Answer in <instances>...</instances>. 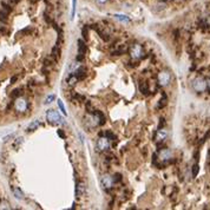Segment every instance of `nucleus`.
<instances>
[{
	"label": "nucleus",
	"instance_id": "27",
	"mask_svg": "<svg viewBox=\"0 0 210 210\" xmlns=\"http://www.w3.org/2000/svg\"><path fill=\"white\" fill-rule=\"evenodd\" d=\"M97 1H98V2H105L106 0H97Z\"/></svg>",
	"mask_w": 210,
	"mask_h": 210
},
{
	"label": "nucleus",
	"instance_id": "16",
	"mask_svg": "<svg viewBox=\"0 0 210 210\" xmlns=\"http://www.w3.org/2000/svg\"><path fill=\"white\" fill-rule=\"evenodd\" d=\"M77 81H79L78 80V78H77L73 73H71L70 76H69V78H67V84L70 85V86H73V85H76L77 84Z\"/></svg>",
	"mask_w": 210,
	"mask_h": 210
},
{
	"label": "nucleus",
	"instance_id": "4",
	"mask_svg": "<svg viewBox=\"0 0 210 210\" xmlns=\"http://www.w3.org/2000/svg\"><path fill=\"white\" fill-rule=\"evenodd\" d=\"M170 80H171V75H170L168 71H162V72L158 75V83H159L162 86L169 85Z\"/></svg>",
	"mask_w": 210,
	"mask_h": 210
},
{
	"label": "nucleus",
	"instance_id": "3",
	"mask_svg": "<svg viewBox=\"0 0 210 210\" xmlns=\"http://www.w3.org/2000/svg\"><path fill=\"white\" fill-rule=\"evenodd\" d=\"M28 108V104L27 102L24 99V98H17V100L14 102V109L16 111L18 112H25Z\"/></svg>",
	"mask_w": 210,
	"mask_h": 210
},
{
	"label": "nucleus",
	"instance_id": "21",
	"mask_svg": "<svg viewBox=\"0 0 210 210\" xmlns=\"http://www.w3.org/2000/svg\"><path fill=\"white\" fill-rule=\"evenodd\" d=\"M198 170H200L198 164H197V163H196V164H194V167H192V177H196V176H197Z\"/></svg>",
	"mask_w": 210,
	"mask_h": 210
},
{
	"label": "nucleus",
	"instance_id": "12",
	"mask_svg": "<svg viewBox=\"0 0 210 210\" xmlns=\"http://www.w3.org/2000/svg\"><path fill=\"white\" fill-rule=\"evenodd\" d=\"M138 87H139V91H140L143 95H145V96L149 95L150 89H149V85H148V83H146V81H139Z\"/></svg>",
	"mask_w": 210,
	"mask_h": 210
},
{
	"label": "nucleus",
	"instance_id": "26",
	"mask_svg": "<svg viewBox=\"0 0 210 210\" xmlns=\"http://www.w3.org/2000/svg\"><path fill=\"white\" fill-rule=\"evenodd\" d=\"M17 78H18V77H17V76L12 77V79H11V84H13V83H14V81L17 80Z\"/></svg>",
	"mask_w": 210,
	"mask_h": 210
},
{
	"label": "nucleus",
	"instance_id": "17",
	"mask_svg": "<svg viewBox=\"0 0 210 210\" xmlns=\"http://www.w3.org/2000/svg\"><path fill=\"white\" fill-rule=\"evenodd\" d=\"M39 125H40V122H39V120H34V122H32V123L28 125L27 131H34V130L38 128Z\"/></svg>",
	"mask_w": 210,
	"mask_h": 210
},
{
	"label": "nucleus",
	"instance_id": "23",
	"mask_svg": "<svg viewBox=\"0 0 210 210\" xmlns=\"http://www.w3.org/2000/svg\"><path fill=\"white\" fill-rule=\"evenodd\" d=\"M75 12H76V0H72V13H71V18L75 17Z\"/></svg>",
	"mask_w": 210,
	"mask_h": 210
},
{
	"label": "nucleus",
	"instance_id": "5",
	"mask_svg": "<svg viewBox=\"0 0 210 210\" xmlns=\"http://www.w3.org/2000/svg\"><path fill=\"white\" fill-rule=\"evenodd\" d=\"M100 184H102V187L105 189V190H109V189H111L112 187H114V184H115V181H114V177H110V176H103L102 177V179H100Z\"/></svg>",
	"mask_w": 210,
	"mask_h": 210
},
{
	"label": "nucleus",
	"instance_id": "7",
	"mask_svg": "<svg viewBox=\"0 0 210 210\" xmlns=\"http://www.w3.org/2000/svg\"><path fill=\"white\" fill-rule=\"evenodd\" d=\"M207 83H206V80H203L202 78H197V79H195L194 80V83H192V86H194V89L197 91V92H202V91H204L206 89H207Z\"/></svg>",
	"mask_w": 210,
	"mask_h": 210
},
{
	"label": "nucleus",
	"instance_id": "19",
	"mask_svg": "<svg viewBox=\"0 0 210 210\" xmlns=\"http://www.w3.org/2000/svg\"><path fill=\"white\" fill-rule=\"evenodd\" d=\"M58 108H59V110L61 111V114L64 116L67 115V112H66V110H65V106H64V104H63V102L60 100V99H58Z\"/></svg>",
	"mask_w": 210,
	"mask_h": 210
},
{
	"label": "nucleus",
	"instance_id": "11",
	"mask_svg": "<svg viewBox=\"0 0 210 210\" xmlns=\"http://www.w3.org/2000/svg\"><path fill=\"white\" fill-rule=\"evenodd\" d=\"M73 75L78 78V80H83L86 77V69L84 66H80V67H78L76 71L73 72Z\"/></svg>",
	"mask_w": 210,
	"mask_h": 210
},
{
	"label": "nucleus",
	"instance_id": "22",
	"mask_svg": "<svg viewBox=\"0 0 210 210\" xmlns=\"http://www.w3.org/2000/svg\"><path fill=\"white\" fill-rule=\"evenodd\" d=\"M52 100H55V96L50 95L49 97H46V99H45L44 104H50V103H52Z\"/></svg>",
	"mask_w": 210,
	"mask_h": 210
},
{
	"label": "nucleus",
	"instance_id": "6",
	"mask_svg": "<svg viewBox=\"0 0 210 210\" xmlns=\"http://www.w3.org/2000/svg\"><path fill=\"white\" fill-rule=\"evenodd\" d=\"M85 53H86V45L85 43L79 39L78 40V56H77V61H81L84 57H85Z\"/></svg>",
	"mask_w": 210,
	"mask_h": 210
},
{
	"label": "nucleus",
	"instance_id": "14",
	"mask_svg": "<svg viewBox=\"0 0 210 210\" xmlns=\"http://www.w3.org/2000/svg\"><path fill=\"white\" fill-rule=\"evenodd\" d=\"M159 158L163 159V161H167V159L171 158V152H170V150H168V149L162 150V152L159 153Z\"/></svg>",
	"mask_w": 210,
	"mask_h": 210
},
{
	"label": "nucleus",
	"instance_id": "10",
	"mask_svg": "<svg viewBox=\"0 0 210 210\" xmlns=\"http://www.w3.org/2000/svg\"><path fill=\"white\" fill-rule=\"evenodd\" d=\"M85 184L83 183V182H78L76 184V196L78 198H80V197H83L84 196V194H85Z\"/></svg>",
	"mask_w": 210,
	"mask_h": 210
},
{
	"label": "nucleus",
	"instance_id": "18",
	"mask_svg": "<svg viewBox=\"0 0 210 210\" xmlns=\"http://www.w3.org/2000/svg\"><path fill=\"white\" fill-rule=\"evenodd\" d=\"M115 18L117 20H119V21H122V22H130V19L126 17V16H122V14H116Z\"/></svg>",
	"mask_w": 210,
	"mask_h": 210
},
{
	"label": "nucleus",
	"instance_id": "13",
	"mask_svg": "<svg viewBox=\"0 0 210 210\" xmlns=\"http://www.w3.org/2000/svg\"><path fill=\"white\" fill-rule=\"evenodd\" d=\"M93 28H95L96 31H97V33L100 36V38L103 39V40H105V41H108L109 39H110V36L106 33V32H104V31H102L99 27H98V25H93Z\"/></svg>",
	"mask_w": 210,
	"mask_h": 210
},
{
	"label": "nucleus",
	"instance_id": "15",
	"mask_svg": "<svg viewBox=\"0 0 210 210\" xmlns=\"http://www.w3.org/2000/svg\"><path fill=\"white\" fill-rule=\"evenodd\" d=\"M12 191H13V195H14L18 200H22V198H24V194H22V191L20 190L19 188L12 187Z\"/></svg>",
	"mask_w": 210,
	"mask_h": 210
},
{
	"label": "nucleus",
	"instance_id": "8",
	"mask_svg": "<svg viewBox=\"0 0 210 210\" xmlns=\"http://www.w3.org/2000/svg\"><path fill=\"white\" fill-rule=\"evenodd\" d=\"M109 146H110L109 139H108L105 136H104V137H100V138L97 140V148H98L99 151H105V150L109 149Z\"/></svg>",
	"mask_w": 210,
	"mask_h": 210
},
{
	"label": "nucleus",
	"instance_id": "2",
	"mask_svg": "<svg viewBox=\"0 0 210 210\" xmlns=\"http://www.w3.org/2000/svg\"><path fill=\"white\" fill-rule=\"evenodd\" d=\"M130 55L134 59H138V58L143 57L144 55V50H143V46L139 45V44H135L130 47Z\"/></svg>",
	"mask_w": 210,
	"mask_h": 210
},
{
	"label": "nucleus",
	"instance_id": "9",
	"mask_svg": "<svg viewBox=\"0 0 210 210\" xmlns=\"http://www.w3.org/2000/svg\"><path fill=\"white\" fill-rule=\"evenodd\" d=\"M167 137H168V131L165 129H161L159 128L157 130L156 135H155V140L156 142H163V140L167 139Z\"/></svg>",
	"mask_w": 210,
	"mask_h": 210
},
{
	"label": "nucleus",
	"instance_id": "1",
	"mask_svg": "<svg viewBox=\"0 0 210 210\" xmlns=\"http://www.w3.org/2000/svg\"><path fill=\"white\" fill-rule=\"evenodd\" d=\"M46 119L50 124L52 125H57V124H64V119L61 118V116L59 115V112L56 110H49L46 112Z\"/></svg>",
	"mask_w": 210,
	"mask_h": 210
},
{
	"label": "nucleus",
	"instance_id": "28",
	"mask_svg": "<svg viewBox=\"0 0 210 210\" xmlns=\"http://www.w3.org/2000/svg\"><path fill=\"white\" fill-rule=\"evenodd\" d=\"M13 1H14V2H18V1H19V0H13Z\"/></svg>",
	"mask_w": 210,
	"mask_h": 210
},
{
	"label": "nucleus",
	"instance_id": "25",
	"mask_svg": "<svg viewBox=\"0 0 210 210\" xmlns=\"http://www.w3.org/2000/svg\"><path fill=\"white\" fill-rule=\"evenodd\" d=\"M57 132H58V135H59V136L61 137V138H64V137H65V135H64V132H63L61 130H58Z\"/></svg>",
	"mask_w": 210,
	"mask_h": 210
},
{
	"label": "nucleus",
	"instance_id": "24",
	"mask_svg": "<svg viewBox=\"0 0 210 210\" xmlns=\"http://www.w3.org/2000/svg\"><path fill=\"white\" fill-rule=\"evenodd\" d=\"M83 37H84V38H86V37H87V31L85 30V27L83 28Z\"/></svg>",
	"mask_w": 210,
	"mask_h": 210
},
{
	"label": "nucleus",
	"instance_id": "20",
	"mask_svg": "<svg viewBox=\"0 0 210 210\" xmlns=\"http://www.w3.org/2000/svg\"><path fill=\"white\" fill-rule=\"evenodd\" d=\"M104 136H105V137H106L109 140H115V139H116V136L112 134L111 131H105V135H104Z\"/></svg>",
	"mask_w": 210,
	"mask_h": 210
}]
</instances>
